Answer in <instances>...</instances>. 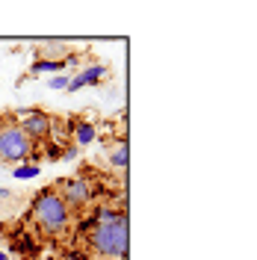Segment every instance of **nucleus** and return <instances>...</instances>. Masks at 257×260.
I'll return each instance as SVG.
<instances>
[{
	"label": "nucleus",
	"mask_w": 257,
	"mask_h": 260,
	"mask_svg": "<svg viewBox=\"0 0 257 260\" xmlns=\"http://www.w3.org/2000/svg\"><path fill=\"white\" fill-rule=\"evenodd\" d=\"M86 216L92 219V228L83 234V248L95 260H127V210H115L113 204H98Z\"/></svg>",
	"instance_id": "1"
},
{
	"label": "nucleus",
	"mask_w": 257,
	"mask_h": 260,
	"mask_svg": "<svg viewBox=\"0 0 257 260\" xmlns=\"http://www.w3.org/2000/svg\"><path fill=\"white\" fill-rule=\"evenodd\" d=\"M27 219L42 234H48V237H62V234H68L71 231V222H74L71 210L65 207L62 198L53 192L50 186H45V189H39V192L33 195Z\"/></svg>",
	"instance_id": "2"
},
{
	"label": "nucleus",
	"mask_w": 257,
	"mask_h": 260,
	"mask_svg": "<svg viewBox=\"0 0 257 260\" xmlns=\"http://www.w3.org/2000/svg\"><path fill=\"white\" fill-rule=\"evenodd\" d=\"M36 154V142L15 124L12 113H0V162H27Z\"/></svg>",
	"instance_id": "3"
},
{
	"label": "nucleus",
	"mask_w": 257,
	"mask_h": 260,
	"mask_svg": "<svg viewBox=\"0 0 257 260\" xmlns=\"http://www.w3.org/2000/svg\"><path fill=\"white\" fill-rule=\"evenodd\" d=\"M50 189L62 198V204L71 210V216H83V213L89 210V204H92V183L83 178V175H74V178H59L50 183Z\"/></svg>",
	"instance_id": "4"
},
{
	"label": "nucleus",
	"mask_w": 257,
	"mask_h": 260,
	"mask_svg": "<svg viewBox=\"0 0 257 260\" xmlns=\"http://www.w3.org/2000/svg\"><path fill=\"white\" fill-rule=\"evenodd\" d=\"M12 118H15V124L30 136L36 145L48 142L50 136H53V115H50L48 110H42V107L18 110V113H12Z\"/></svg>",
	"instance_id": "5"
},
{
	"label": "nucleus",
	"mask_w": 257,
	"mask_h": 260,
	"mask_svg": "<svg viewBox=\"0 0 257 260\" xmlns=\"http://www.w3.org/2000/svg\"><path fill=\"white\" fill-rule=\"evenodd\" d=\"M3 231H6V228H3ZM3 237H6V240H12V245H9V248H12L15 254H21L24 260H36L39 254H42V245H39V240L33 237V228H27L24 222H21L12 234L6 231Z\"/></svg>",
	"instance_id": "6"
},
{
	"label": "nucleus",
	"mask_w": 257,
	"mask_h": 260,
	"mask_svg": "<svg viewBox=\"0 0 257 260\" xmlns=\"http://www.w3.org/2000/svg\"><path fill=\"white\" fill-rule=\"evenodd\" d=\"M107 74H110V68H107L104 62H89L86 68H77V71L68 77L65 92H80L83 86H98V83H104Z\"/></svg>",
	"instance_id": "7"
},
{
	"label": "nucleus",
	"mask_w": 257,
	"mask_h": 260,
	"mask_svg": "<svg viewBox=\"0 0 257 260\" xmlns=\"http://www.w3.org/2000/svg\"><path fill=\"white\" fill-rule=\"evenodd\" d=\"M71 56V45L68 42H56V39H45L36 45V59H50V62H65Z\"/></svg>",
	"instance_id": "8"
},
{
	"label": "nucleus",
	"mask_w": 257,
	"mask_h": 260,
	"mask_svg": "<svg viewBox=\"0 0 257 260\" xmlns=\"http://www.w3.org/2000/svg\"><path fill=\"white\" fill-rule=\"evenodd\" d=\"M68 139H71L77 148L92 145V142L98 139L95 121H89V118H71V136H68Z\"/></svg>",
	"instance_id": "9"
},
{
	"label": "nucleus",
	"mask_w": 257,
	"mask_h": 260,
	"mask_svg": "<svg viewBox=\"0 0 257 260\" xmlns=\"http://www.w3.org/2000/svg\"><path fill=\"white\" fill-rule=\"evenodd\" d=\"M107 157H110V166H113V169H118V172H121V169H127V139H124V136H115L113 139V148H110V154H107Z\"/></svg>",
	"instance_id": "10"
},
{
	"label": "nucleus",
	"mask_w": 257,
	"mask_h": 260,
	"mask_svg": "<svg viewBox=\"0 0 257 260\" xmlns=\"http://www.w3.org/2000/svg\"><path fill=\"white\" fill-rule=\"evenodd\" d=\"M65 68V62H50V59H33L27 77H39V74H59Z\"/></svg>",
	"instance_id": "11"
},
{
	"label": "nucleus",
	"mask_w": 257,
	"mask_h": 260,
	"mask_svg": "<svg viewBox=\"0 0 257 260\" xmlns=\"http://www.w3.org/2000/svg\"><path fill=\"white\" fill-rule=\"evenodd\" d=\"M39 172H42L39 162H21V166L12 169V178L15 180H33V178H39Z\"/></svg>",
	"instance_id": "12"
},
{
	"label": "nucleus",
	"mask_w": 257,
	"mask_h": 260,
	"mask_svg": "<svg viewBox=\"0 0 257 260\" xmlns=\"http://www.w3.org/2000/svg\"><path fill=\"white\" fill-rule=\"evenodd\" d=\"M45 145V160L48 162H59L62 160V139H48V142H42Z\"/></svg>",
	"instance_id": "13"
},
{
	"label": "nucleus",
	"mask_w": 257,
	"mask_h": 260,
	"mask_svg": "<svg viewBox=\"0 0 257 260\" xmlns=\"http://www.w3.org/2000/svg\"><path fill=\"white\" fill-rule=\"evenodd\" d=\"M59 260H95V257H92V254L80 245V248H68V251H62V257H59Z\"/></svg>",
	"instance_id": "14"
},
{
	"label": "nucleus",
	"mask_w": 257,
	"mask_h": 260,
	"mask_svg": "<svg viewBox=\"0 0 257 260\" xmlns=\"http://www.w3.org/2000/svg\"><path fill=\"white\" fill-rule=\"evenodd\" d=\"M77 157H80V148L74 145V142H68L62 148V160H77Z\"/></svg>",
	"instance_id": "15"
},
{
	"label": "nucleus",
	"mask_w": 257,
	"mask_h": 260,
	"mask_svg": "<svg viewBox=\"0 0 257 260\" xmlns=\"http://www.w3.org/2000/svg\"><path fill=\"white\" fill-rule=\"evenodd\" d=\"M48 86L50 89H65V86H68V77H65V74H53L48 80Z\"/></svg>",
	"instance_id": "16"
},
{
	"label": "nucleus",
	"mask_w": 257,
	"mask_h": 260,
	"mask_svg": "<svg viewBox=\"0 0 257 260\" xmlns=\"http://www.w3.org/2000/svg\"><path fill=\"white\" fill-rule=\"evenodd\" d=\"M12 198H15L12 189H3V186H0V201H12Z\"/></svg>",
	"instance_id": "17"
},
{
	"label": "nucleus",
	"mask_w": 257,
	"mask_h": 260,
	"mask_svg": "<svg viewBox=\"0 0 257 260\" xmlns=\"http://www.w3.org/2000/svg\"><path fill=\"white\" fill-rule=\"evenodd\" d=\"M0 260H9V254H6V251H0Z\"/></svg>",
	"instance_id": "18"
},
{
	"label": "nucleus",
	"mask_w": 257,
	"mask_h": 260,
	"mask_svg": "<svg viewBox=\"0 0 257 260\" xmlns=\"http://www.w3.org/2000/svg\"><path fill=\"white\" fill-rule=\"evenodd\" d=\"M0 237H3V228H0Z\"/></svg>",
	"instance_id": "19"
}]
</instances>
